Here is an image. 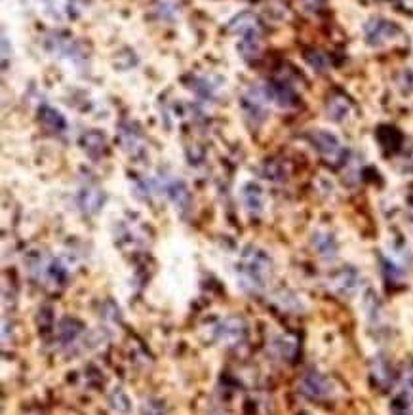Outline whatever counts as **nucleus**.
Masks as SVG:
<instances>
[{
  "label": "nucleus",
  "mask_w": 413,
  "mask_h": 415,
  "mask_svg": "<svg viewBox=\"0 0 413 415\" xmlns=\"http://www.w3.org/2000/svg\"><path fill=\"white\" fill-rule=\"evenodd\" d=\"M400 34V27L385 18H371L364 25V39L369 46H385Z\"/></svg>",
  "instance_id": "obj_6"
},
{
  "label": "nucleus",
  "mask_w": 413,
  "mask_h": 415,
  "mask_svg": "<svg viewBox=\"0 0 413 415\" xmlns=\"http://www.w3.org/2000/svg\"><path fill=\"white\" fill-rule=\"evenodd\" d=\"M297 343L296 339L286 338V336H280V338L274 339V355L284 360H291L293 355H296Z\"/></svg>",
  "instance_id": "obj_19"
},
{
  "label": "nucleus",
  "mask_w": 413,
  "mask_h": 415,
  "mask_svg": "<svg viewBox=\"0 0 413 415\" xmlns=\"http://www.w3.org/2000/svg\"><path fill=\"white\" fill-rule=\"evenodd\" d=\"M305 59H307V63H309V65L312 67L314 71H324V69L328 67V59H326V56L320 52H317V50L305 53Z\"/></svg>",
  "instance_id": "obj_22"
},
{
  "label": "nucleus",
  "mask_w": 413,
  "mask_h": 415,
  "mask_svg": "<svg viewBox=\"0 0 413 415\" xmlns=\"http://www.w3.org/2000/svg\"><path fill=\"white\" fill-rule=\"evenodd\" d=\"M390 414L393 415H413L412 414V404H409V396H407V392H400L398 396H394L393 404H390Z\"/></svg>",
  "instance_id": "obj_20"
},
{
  "label": "nucleus",
  "mask_w": 413,
  "mask_h": 415,
  "mask_svg": "<svg viewBox=\"0 0 413 415\" xmlns=\"http://www.w3.org/2000/svg\"><path fill=\"white\" fill-rule=\"evenodd\" d=\"M265 96L269 101H272L278 107L282 109H291L296 107L297 101H299V96H297L296 88L288 82V80H282V78H277V80H271L265 84Z\"/></svg>",
  "instance_id": "obj_7"
},
{
  "label": "nucleus",
  "mask_w": 413,
  "mask_h": 415,
  "mask_svg": "<svg viewBox=\"0 0 413 415\" xmlns=\"http://www.w3.org/2000/svg\"><path fill=\"white\" fill-rule=\"evenodd\" d=\"M309 141L320 153L324 160L329 164H341L345 160V149L336 134L328 130H314L309 134Z\"/></svg>",
  "instance_id": "obj_4"
},
{
  "label": "nucleus",
  "mask_w": 413,
  "mask_h": 415,
  "mask_svg": "<svg viewBox=\"0 0 413 415\" xmlns=\"http://www.w3.org/2000/svg\"><path fill=\"white\" fill-rule=\"evenodd\" d=\"M227 31L239 34V53L246 61H255L261 52V42H263V23L258 15L252 12H242L234 15L229 21Z\"/></svg>",
  "instance_id": "obj_2"
},
{
  "label": "nucleus",
  "mask_w": 413,
  "mask_h": 415,
  "mask_svg": "<svg viewBox=\"0 0 413 415\" xmlns=\"http://www.w3.org/2000/svg\"><path fill=\"white\" fill-rule=\"evenodd\" d=\"M358 284H360V276L352 267H343L336 274H331V279H329V288L339 295L355 293Z\"/></svg>",
  "instance_id": "obj_9"
},
{
  "label": "nucleus",
  "mask_w": 413,
  "mask_h": 415,
  "mask_svg": "<svg viewBox=\"0 0 413 415\" xmlns=\"http://www.w3.org/2000/svg\"><path fill=\"white\" fill-rule=\"evenodd\" d=\"M374 376L375 381L379 383L381 387H387L388 381H390V371L387 370V364L383 362V360H377V362H375Z\"/></svg>",
  "instance_id": "obj_23"
},
{
  "label": "nucleus",
  "mask_w": 413,
  "mask_h": 415,
  "mask_svg": "<svg viewBox=\"0 0 413 415\" xmlns=\"http://www.w3.org/2000/svg\"><path fill=\"white\" fill-rule=\"evenodd\" d=\"M267 96L263 88L259 86H252L242 94L240 98V107H242V113L248 122L252 126H259L263 124V120L267 118Z\"/></svg>",
  "instance_id": "obj_3"
},
{
  "label": "nucleus",
  "mask_w": 413,
  "mask_h": 415,
  "mask_svg": "<svg viewBox=\"0 0 413 415\" xmlns=\"http://www.w3.org/2000/svg\"><path fill=\"white\" fill-rule=\"evenodd\" d=\"M242 202H244L246 212L253 217H258L265 208V198H263V191L255 183H248L242 189Z\"/></svg>",
  "instance_id": "obj_13"
},
{
  "label": "nucleus",
  "mask_w": 413,
  "mask_h": 415,
  "mask_svg": "<svg viewBox=\"0 0 413 415\" xmlns=\"http://www.w3.org/2000/svg\"><path fill=\"white\" fill-rule=\"evenodd\" d=\"M158 189H160L164 195L168 196L170 200L174 202L175 208H179L181 212H185L189 206H191V195H189V189L185 187V183L181 179H164V181L158 183Z\"/></svg>",
  "instance_id": "obj_10"
},
{
  "label": "nucleus",
  "mask_w": 413,
  "mask_h": 415,
  "mask_svg": "<svg viewBox=\"0 0 413 415\" xmlns=\"http://www.w3.org/2000/svg\"><path fill=\"white\" fill-rule=\"evenodd\" d=\"M312 248H314V252L318 255H322L324 260H333L337 255L336 238L329 233H322V231L314 233V236H312Z\"/></svg>",
  "instance_id": "obj_17"
},
{
  "label": "nucleus",
  "mask_w": 413,
  "mask_h": 415,
  "mask_svg": "<svg viewBox=\"0 0 413 415\" xmlns=\"http://www.w3.org/2000/svg\"><path fill=\"white\" fill-rule=\"evenodd\" d=\"M8 50H10V42H8L6 33H2V65L4 69L8 67Z\"/></svg>",
  "instance_id": "obj_25"
},
{
  "label": "nucleus",
  "mask_w": 413,
  "mask_h": 415,
  "mask_svg": "<svg viewBox=\"0 0 413 415\" xmlns=\"http://www.w3.org/2000/svg\"><path fill=\"white\" fill-rule=\"evenodd\" d=\"M299 8L307 13H317L326 6V0H297Z\"/></svg>",
  "instance_id": "obj_24"
},
{
  "label": "nucleus",
  "mask_w": 413,
  "mask_h": 415,
  "mask_svg": "<svg viewBox=\"0 0 413 415\" xmlns=\"http://www.w3.org/2000/svg\"><path fill=\"white\" fill-rule=\"evenodd\" d=\"M103 193L97 187H94V185L82 187L80 193H78V206H80V210L86 215H96L101 210V206H103Z\"/></svg>",
  "instance_id": "obj_12"
},
{
  "label": "nucleus",
  "mask_w": 413,
  "mask_h": 415,
  "mask_svg": "<svg viewBox=\"0 0 413 415\" xmlns=\"http://www.w3.org/2000/svg\"><path fill=\"white\" fill-rule=\"evenodd\" d=\"M246 336V324L240 318H225L213 330V338L223 345H234L242 341Z\"/></svg>",
  "instance_id": "obj_8"
},
{
  "label": "nucleus",
  "mask_w": 413,
  "mask_h": 415,
  "mask_svg": "<svg viewBox=\"0 0 413 415\" xmlns=\"http://www.w3.org/2000/svg\"><path fill=\"white\" fill-rule=\"evenodd\" d=\"M272 261L261 248L248 246L242 252L240 263L236 267L239 284L244 292L258 293L265 290L267 282L271 279Z\"/></svg>",
  "instance_id": "obj_1"
},
{
  "label": "nucleus",
  "mask_w": 413,
  "mask_h": 415,
  "mask_svg": "<svg viewBox=\"0 0 413 415\" xmlns=\"http://www.w3.org/2000/svg\"><path fill=\"white\" fill-rule=\"evenodd\" d=\"M118 137H120V143H122L124 151L128 155H141L145 153V141H143L141 134L134 128V126H128V124H122L120 126V132H118Z\"/></svg>",
  "instance_id": "obj_14"
},
{
  "label": "nucleus",
  "mask_w": 413,
  "mask_h": 415,
  "mask_svg": "<svg viewBox=\"0 0 413 415\" xmlns=\"http://www.w3.org/2000/svg\"><path fill=\"white\" fill-rule=\"evenodd\" d=\"M80 145L91 158H99L105 153V137L101 132L97 130L84 132L80 137Z\"/></svg>",
  "instance_id": "obj_16"
},
{
  "label": "nucleus",
  "mask_w": 413,
  "mask_h": 415,
  "mask_svg": "<svg viewBox=\"0 0 413 415\" xmlns=\"http://www.w3.org/2000/svg\"><path fill=\"white\" fill-rule=\"evenodd\" d=\"M53 52H58L59 56H63L67 59H72L75 63H78L82 59V52L77 44H72L71 40L56 39V44H53Z\"/></svg>",
  "instance_id": "obj_18"
},
{
  "label": "nucleus",
  "mask_w": 413,
  "mask_h": 415,
  "mask_svg": "<svg viewBox=\"0 0 413 415\" xmlns=\"http://www.w3.org/2000/svg\"><path fill=\"white\" fill-rule=\"evenodd\" d=\"M191 88L194 90V94H198L204 99H213L215 98V86L212 82H208L206 78H193V84Z\"/></svg>",
  "instance_id": "obj_21"
},
{
  "label": "nucleus",
  "mask_w": 413,
  "mask_h": 415,
  "mask_svg": "<svg viewBox=\"0 0 413 415\" xmlns=\"http://www.w3.org/2000/svg\"><path fill=\"white\" fill-rule=\"evenodd\" d=\"M350 110H352V103L343 91H331L329 98L326 99V115L333 122H343L350 115Z\"/></svg>",
  "instance_id": "obj_11"
},
{
  "label": "nucleus",
  "mask_w": 413,
  "mask_h": 415,
  "mask_svg": "<svg viewBox=\"0 0 413 415\" xmlns=\"http://www.w3.org/2000/svg\"><path fill=\"white\" fill-rule=\"evenodd\" d=\"M39 120L46 130L53 132V134H61V132L67 130V120H65V117L58 109L50 107V105H40Z\"/></svg>",
  "instance_id": "obj_15"
},
{
  "label": "nucleus",
  "mask_w": 413,
  "mask_h": 415,
  "mask_svg": "<svg viewBox=\"0 0 413 415\" xmlns=\"http://www.w3.org/2000/svg\"><path fill=\"white\" fill-rule=\"evenodd\" d=\"M299 390L309 400L322 402V400H328L333 396V383L329 381L326 376H322L320 371L309 370L307 374H303L301 381H299Z\"/></svg>",
  "instance_id": "obj_5"
},
{
  "label": "nucleus",
  "mask_w": 413,
  "mask_h": 415,
  "mask_svg": "<svg viewBox=\"0 0 413 415\" xmlns=\"http://www.w3.org/2000/svg\"><path fill=\"white\" fill-rule=\"evenodd\" d=\"M143 415H162L160 408L158 406H155V404L148 402V406L145 404V408H143Z\"/></svg>",
  "instance_id": "obj_26"
}]
</instances>
